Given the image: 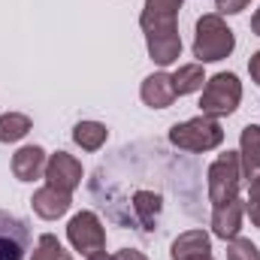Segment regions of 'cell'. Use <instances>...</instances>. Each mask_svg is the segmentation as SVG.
Listing matches in <instances>:
<instances>
[{
    "label": "cell",
    "instance_id": "4",
    "mask_svg": "<svg viewBox=\"0 0 260 260\" xmlns=\"http://www.w3.org/2000/svg\"><path fill=\"white\" fill-rule=\"evenodd\" d=\"M170 142H173L179 151L203 154V151H212V148H218V145L224 142V130L218 124V118L197 115L191 121L173 124V127H170Z\"/></svg>",
    "mask_w": 260,
    "mask_h": 260
},
{
    "label": "cell",
    "instance_id": "21",
    "mask_svg": "<svg viewBox=\"0 0 260 260\" xmlns=\"http://www.w3.org/2000/svg\"><path fill=\"white\" fill-rule=\"evenodd\" d=\"M248 3H251V0H215V6H218L221 15H236V12L248 9Z\"/></svg>",
    "mask_w": 260,
    "mask_h": 260
},
{
    "label": "cell",
    "instance_id": "1",
    "mask_svg": "<svg viewBox=\"0 0 260 260\" xmlns=\"http://www.w3.org/2000/svg\"><path fill=\"white\" fill-rule=\"evenodd\" d=\"M185 0H145V9L139 15L145 46L151 61L160 67H170L182 55V37H179V9Z\"/></svg>",
    "mask_w": 260,
    "mask_h": 260
},
{
    "label": "cell",
    "instance_id": "11",
    "mask_svg": "<svg viewBox=\"0 0 260 260\" xmlns=\"http://www.w3.org/2000/svg\"><path fill=\"white\" fill-rule=\"evenodd\" d=\"M139 97L148 109H167L173 106L176 100V88H173V76L170 73H151L142 88H139Z\"/></svg>",
    "mask_w": 260,
    "mask_h": 260
},
{
    "label": "cell",
    "instance_id": "14",
    "mask_svg": "<svg viewBox=\"0 0 260 260\" xmlns=\"http://www.w3.org/2000/svg\"><path fill=\"white\" fill-rule=\"evenodd\" d=\"M239 164H242V179H254L260 176V127L248 124L242 127L239 136Z\"/></svg>",
    "mask_w": 260,
    "mask_h": 260
},
{
    "label": "cell",
    "instance_id": "9",
    "mask_svg": "<svg viewBox=\"0 0 260 260\" xmlns=\"http://www.w3.org/2000/svg\"><path fill=\"white\" fill-rule=\"evenodd\" d=\"M173 260H215L212 257V236L206 230H185L170 245Z\"/></svg>",
    "mask_w": 260,
    "mask_h": 260
},
{
    "label": "cell",
    "instance_id": "16",
    "mask_svg": "<svg viewBox=\"0 0 260 260\" xmlns=\"http://www.w3.org/2000/svg\"><path fill=\"white\" fill-rule=\"evenodd\" d=\"M206 85V73H203V64H185L173 73V88H176V97H185V94H194V91H203Z\"/></svg>",
    "mask_w": 260,
    "mask_h": 260
},
{
    "label": "cell",
    "instance_id": "25",
    "mask_svg": "<svg viewBox=\"0 0 260 260\" xmlns=\"http://www.w3.org/2000/svg\"><path fill=\"white\" fill-rule=\"evenodd\" d=\"M94 260H112V257H109V254H97Z\"/></svg>",
    "mask_w": 260,
    "mask_h": 260
},
{
    "label": "cell",
    "instance_id": "8",
    "mask_svg": "<svg viewBox=\"0 0 260 260\" xmlns=\"http://www.w3.org/2000/svg\"><path fill=\"white\" fill-rule=\"evenodd\" d=\"M46 185H52L64 194H73L82 185V164L67 151H55L46 160Z\"/></svg>",
    "mask_w": 260,
    "mask_h": 260
},
{
    "label": "cell",
    "instance_id": "12",
    "mask_svg": "<svg viewBox=\"0 0 260 260\" xmlns=\"http://www.w3.org/2000/svg\"><path fill=\"white\" fill-rule=\"evenodd\" d=\"M46 151L40 145H24L12 154V173L18 182H37L40 176H46Z\"/></svg>",
    "mask_w": 260,
    "mask_h": 260
},
{
    "label": "cell",
    "instance_id": "5",
    "mask_svg": "<svg viewBox=\"0 0 260 260\" xmlns=\"http://www.w3.org/2000/svg\"><path fill=\"white\" fill-rule=\"evenodd\" d=\"M206 179H209V203L212 209L215 206H224L230 200L239 197V182H242V164H239V151H224L209 170H206Z\"/></svg>",
    "mask_w": 260,
    "mask_h": 260
},
{
    "label": "cell",
    "instance_id": "22",
    "mask_svg": "<svg viewBox=\"0 0 260 260\" xmlns=\"http://www.w3.org/2000/svg\"><path fill=\"white\" fill-rule=\"evenodd\" d=\"M112 260H148L142 251H133V248H121V251H115Z\"/></svg>",
    "mask_w": 260,
    "mask_h": 260
},
{
    "label": "cell",
    "instance_id": "15",
    "mask_svg": "<svg viewBox=\"0 0 260 260\" xmlns=\"http://www.w3.org/2000/svg\"><path fill=\"white\" fill-rule=\"evenodd\" d=\"M106 136H109V130L100 121H79L73 127V142L85 151H100L106 145Z\"/></svg>",
    "mask_w": 260,
    "mask_h": 260
},
{
    "label": "cell",
    "instance_id": "19",
    "mask_svg": "<svg viewBox=\"0 0 260 260\" xmlns=\"http://www.w3.org/2000/svg\"><path fill=\"white\" fill-rule=\"evenodd\" d=\"M227 260H260V251L251 239L236 236V239H230V245H227Z\"/></svg>",
    "mask_w": 260,
    "mask_h": 260
},
{
    "label": "cell",
    "instance_id": "23",
    "mask_svg": "<svg viewBox=\"0 0 260 260\" xmlns=\"http://www.w3.org/2000/svg\"><path fill=\"white\" fill-rule=\"evenodd\" d=\"M248 73H251V79L260 85V52L251 55V61H248Z\"/></svg>",
    "mask_w": 260,
    "mask_h": 260
},
{
    "label": "cell",
    "instance_id": "6",
    "mask_svg": "<svg viewBox=\"0 0 260 260\" xmlns=\"http://www.w3.org/2000/svg\"><path fill=\"white\" fill-rule=\"evenodd\" d=\"M67 239L70 245L85 260H94L97 254H106V230L94 212H79L67 224Z\"/></svg>",
    "mask_w": 260,
    "mask_h": 260
},
{
    "label": "cell",
    "instance_id": "13",
    "mask_svg": "<svg viewBox=\"0 0 260 260\" xmlns=\"http://www.w3.org/2000/svg\"><path fill=\"white\" fill-rule=\"evenodd\" d=\"M73 194H64V191H58V188H52V185H46V188H40L34 200H30V206H34V212L43 218V221H58L61 215L70 212V200Z\"/></svg>",
    "mask_w": 260,
    "mask_h": 260
},
{
    "label": "cell",
    "instance_id": "24",
    "mask_svg": "<svg viewBox=\"0 0 260 260\" xmlns=\"http://www.w3.org/2000/svg\"><path fill=\"white\" fill-rule=\"evenodd\" d=\"M251 30H254V34L260 37V9L254 12V15H251Z\"/></svg>",
    "mask_w": 260,
    "mask_h": 260
},
{
    "label": "cell",
    "instance_id": "18",
    "mask_svg": "<svg viewBox=\"0 0 260 260\" xmlns=\"http://www.w3.org/2000/svg\"><path fill=\"white\" fill-rule=\"evenodd\" d=\"M30 260H73V257H70V251H67L64 245L58 242V236L46 233V236H40V242H37Z\"/></svg>",
    "mask_w": 260,
    "mask_h": 260
},
{
    "label": "cell",
    "instance_id": "7",
    "mask_svg": "<svg viewBox=\"0 0 260 260\" xmlns=\"http://www.w3.org/2000/svg\"><path fill=\"white\" fill-rule=\"evenodd\" d=\"M27 251H30L27 221L0 209V260H24Z\"/></svg>",
    "mask_w": 260,
    "mask_h": 260
},
{
    "label": "cell",
    "instance_id": "20",
    "mask_svg": "<svg viewBox=\"0 0 260 260\" xmlns=\"http://www.w3.org/2000/svg\"><path fill=\"white\" fill-rule=\"evenodd\" d=\"M248 215H251L254 227H260V176L248 182Z\"/></svg>",
    "mask_w": 260,
    "mask_h": 260
},
{
    "label": "cell",
    "instance_id": "3",
    "mask_svg": "<svg viewBox=\"0 0 260 260\" xmlns=\"http://www.w3.org/2000/svg\"><path fill=\"white\" fill-rule=\"evenodd\" d=\"M242 103V82L236 73H218L206 79L203 85V100H200V115L209 118H227L239 109Z\"/></svg>",
    "mask_w": 260,
    "mask_h": 260
},
{
    "label": "cell",
    "instance_id": "10",
    "mask_svg": "<svg viewBox=\"0 0 260 260\" xmlns=\"http://www.w3.org/2000/svg\"><path fill=\"white\" fill-rule=\"evenodd\" d=\"M242 215H245V203L239 197L224 203V206H215L212 209V233L224 242L236 239L239 230H242Z\"/></svg>",
    "mask_w": 260,
    "mask_h": 260
},
{
    "label": "cell",
    "instance_id": "17",
    "mask_svg": "<svg viewBox=\"0 0 260 260\" xmlns=\"http://www.w3.org/2000/svg\"><path fill=\"white\" fill-rule=\"evenodd\" d=\"M30 118L21 115V112H6L0 115V142H18L30 133Z\"/></svg>",
    "mask_w": 260,
    "mask_h": 260
},
{
    "label": "cell",
    "instance_id": "2",
    "mask_svg": "<svg viewBox=\"0 0 260 260\" xmlns=\"http://www.w3.org/2000/svg\"><path fill=\"white\" fill-rule=\"evenodd\" d=\"M236 49V37L227 27V21L218 12L200 15L197 18V34H194V58L197 64H215L230 58V52Z\"/></svg>",
    "mask_w": 260,
    "mask_h": 260
}]
</instances>
